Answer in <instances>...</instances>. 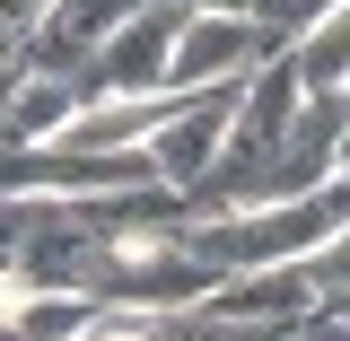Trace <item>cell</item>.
I'll use <instances>...</instances> for the list:
<instances>
[{"instance_id": "1", "label": "cell", "mask_w": 350, "mask_h": 341, "mask_svg": "<svg viewBox=\"0 0 350 341\" xmlns=\"http://www.w3.org/2000/svg\"><path fill=\"white\" fill-rule=\"evenodd\" d=\"M350 228V184L342 175H324L315 193L298 202H262V210H219V219H193V228H175V245L193 262H211L219 280L228 271H271V262H306L315 245H333Z\"/></svg>"}, {"instance_id": "2", "label": "cell", "mask_w": 350, "mask_h": 341, "mask_svg": "<svg viewBox=\"0 0 350 341\" xmlns=\"http://www.w3.org/2000/svg\"><path fill=\"white\" fill-rule=\"evenodd\" d=\"M184 18H193L184 0H140L123 27H105L96 53L79 62V79H70V87H79V105L96 96V87H105V96H158V87H167V53H175V27H184Z\"/></svg>"}, {"instance_id": "3", "label": "cell", "mask_w": 350, "mask_h": 341, "mask_svg": "<svg viewBox=\"0 0 350 341\" xmlns=\"http://www.w3.org/2000/svg\"><path fill=\"white\" fill-rule=\"evenodd\" d=\"M289 53V36H271L254 18H219V9H193L175 27V53H167V87H211V79H245L254 62Z\"/></svg>"}, {"instance_id": "4", "label": "cell", "mask_w": 350, "mask_h": 341, "mask_svg": "<svg viewBox=\"0 0 350 341\" xmlns=\"http://www.w3.org/2000/svg\"><path fill=\"white\" fill-rule=\"evenodd\" d=\"M70 114H79V87L70 79L18 70V79H9V105H0V149H44V140H62Z\"/></svg>"}, {"instance_id": "5", "label": "cell", "mask_w": 350, "mask_h": 341, "mask_svg": "<svg viewBox=\"0 0 350 341\" xmlns=\"http://www.w3.org/2000/svg\"><path fill=\"white\" fill-rule=\"evenodd\" d=\"M289 70H298L306 96H342V79H350V18L342 9H324L315 27L289 36Z\"/></svg>"}, {"instance_id": "6", "label": "cell", "mask_w": 350, "mask_h": 341, "mask_svg": "<svg viewBox=\"0 0 350 341\" xmlns=\"http://www.w3.org/2000/svg\"><path fill=\"white\" fill-rule=\"evenodd\" d=\"M184 9H219V18H254V27H271V36H298V27L324 18V9H342V0H184Z\"/></svg>"}, {"instance_id": "7", "label": "cell", "mask_w": 350, "mask_h": 341, "mask_svg": "<svg viewBox=\"0 0 350 341\" xmlns=\"http://www.w3.org/2000/svg\"><path fill=\"white\" fill-rule=\"evenodd\" d=\"M88 341H158L149 324H105V333H88Z\"/></svg>"}]
</instances>
